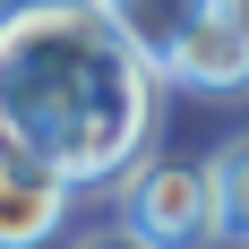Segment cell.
I'll list each match as a JSON object with an SVG mask.
<instances>
[{
	"label": "cell",
	"mask_w": 249,
	"mask_h": 249,
	"mask_svg": "<svg viewBox=\"0 0 249 249\" xmlns=\"http://www.w3.org/2000/svg\"><path fill=\"white\" fill-rule=\"evenodd\" d=\"M206 198H215V241H249V129L206 155Z\"/></svg>",
	"instance_id": "6"
},
{
	"label": "cell",
	"mask_w": 249,
	"mask_h": 249,
	"mask_svg": "<svg viewBox=\"0 0 249 249\" xmlns=\"http://www.w3.org/2000/svg\"><path fill=\"white\" fill-rule=\"evenodd\" d=\"M163 77H172V86H198V95H232V86H249V35L224 9H206V18L172 43Z\"/></svg>",
	"instance_id": "4"
},
{
	"label": "cell",
	"mask_w": 249,
	"mask_h": 249,
	"mask_svg": "<svg viewBox=\"0 0 249 249\" xmlns=\"http://www.w3.org/2000/svg\"><path fill=\"white\" fill-rule=\"evenodd\" d=\"M215 9H224V18H232V26L249 35V0H215Z\"/></svg>",
	"instance_id": "8"
},
{
	"label": "cell",
	"mask_w": 249,
	"mask_h": 249,
	"mask_svg": "<svg viewBox=\"0 0 249 249\" xmlns=\"http://www.w3.org/2000/svg\"><path fill=\"white\" fill-rule=\"evenodd\" d=\"M155 60L95 0H35L0 18V163L112 180L155 129Z\"/></svg>",
	"instance_id": "1"
},
{
	"label": "cell",
	"mask_w": 249,
	"mask_h": 249,
	"mask_svg": "<svg viewBox=\"0 0 249 249\" xmlns=\"http://www.w3.org/2000/svg\"><path fill=\"white\" fill-rule=\"evenodd\" d=\"M121 232L155 249H206L215 241V198H206V163H129L121 180Z\"/></svg>",
	"instance_id": "2"
},
{
	"label": "cell",
	"mask_w": 249,
	"mask_h": 249,
	"mask_svg": "<svg viewBox=\"0 0 249 249\" xmlns=\"http://www.w3.org/2000/svg\"><path fill=\"white\" fill-rule=\"evenodd\" d=\"M77 180L43 172V163H0V249H43L69 232Z\"/></svg>",
	"instance_id": "3"
},
{
	"label": "cell",
	"mask_w": 249,
	"mask_h": 249,
	"mask_svg": "<svg viewBox=\"0 0 249 249\" xmlns=\"http://www.w3.org/2000/svg\"><path fill=\"white\" fill-rule=\"evenodd\" d=\"M95 9L121 26L138 52H146L155 69H163V60H172V43H180V35L206 18V9H215V0H95Z\"/></svg>",
	"instance_id": "5"
},
{
	"label": "cell",
	"mask_w": 249,
	"mask_h": 249,
	"mask_svg": "<svg viewBox=\"0 0 249 249\" xmlns=\"http://www.w3.org/2000/svg\"><path fill=\"white\" fill-rule=\"evenodd\" d=\"M69 249H155V241H138V232H95V241H69Z\"/></svg>",
	"instance_id": "7"
}]
</instances>
